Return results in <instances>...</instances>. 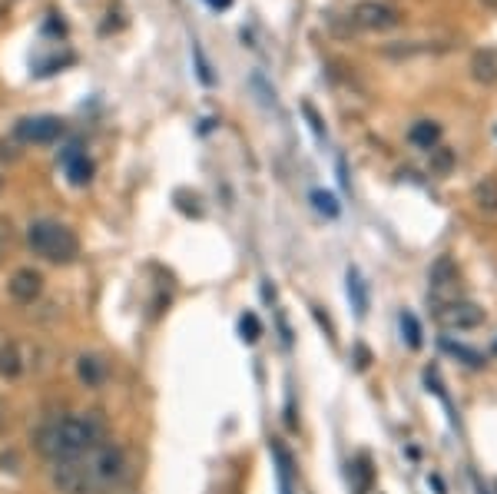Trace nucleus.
I'll return each instance as SVG.
<instances>
[{"label": "nucleus", "mask_w": 497, "mask_h": 494, "mask_svg": "<svg viewBox=\"0 0 497 494\" xmlns=\"http://www.w3.org/2000/svg\"><path fill=\"white\" fill-rule=\"evenodd\" d=\"M100 441H103V421H96L93 415H86V418L70 415V418H54L46 421V425H40L37 435H34V448L56 465V461H66V458L100 445Z\"/></svg>", "instance_id": "2"}, {"label": "nucleus", "mask_w": 497, "mask_h": 494, "mask_svg": "<svg viewBox=\"0 0 497 494\" xmlns=\"http://www.w3.org/2000/svg\"><path fill=\"white\" fill-rule=\"evenodd\" d=\"M40 293H44V275L37 273V269H17L14 273V279H10V295L17 299V303H34V299H40Z\"/></svg>", "instance_id": "7"}, {"label": "nucleus", "mask_w": 497, "mask_h": 494, "mask_svg": "<svg viewBox=\"0 0 497 494\" xmlns=\"http://www.w3.org/2000/svg\"><path fill=\"white\" fill-rule=\"evenodd\" d=\"M27 242L40 259H46V262H60V266H66V262H74V259L80 256V239H76V232L70 226H64V222H54V220L30 222Z\"/></svg>", "instance_id": "3"}, {"label": "nucleus", "mask_w": 497, "mask_h": 494, "mask_svg": "<svg viewBox=\"0 0 497 494\" xmlns=\"http://www.w3.org/2000/svg\"><path fill=\"white\" fill-rule=\"evenodd\" d=\"M206 4H212V7H229L232 0H206Z\"/></svg>", "instance_id": "24"}, {"label": "nucleus", "mask_w": 497, "mask_h": 494, "mask_svg": "<svg viewBox=\"0 0 497 494\" xmlns=\"http://www.w3.org/2000/svg\"><path fill=\"white\" fill-rule=\"evenodd\" d=\"M103 376H106V368H103L100 358H80V378L86 385H100Z\"/></svg>", "instance_id": "15"}, {"label": "nucleus", "mask_w": 497, "mask_h": 494, "mask_svg": "<svg viewBox=\"0 0 497 494\" xmlns=\"http://www.w3.org/2000/svg\"><path fill=\"white\" fill-rule=\"evenodd\" d=\"M444 348H448V352H451V355L468 358V365H481V355H478V352H471V348H464V345H454V342H444Z\"/></svg>", "instance_id": "21"}, {"label": "nucleus", "mask_w": 497, "mask_h": 494, "mask_svg": "<svg viewBox=\"0 0 497 494\" xmlns=\"http://www.w3.org/2000/svg\"><path fill=\"white\" fill-rule=\"evenodd\" d=\"M349 481H351V491H355V494H369L371 491L375 471H371V458L369 455H359L355 461H351V465H349Z\"/></svg>", "instance_id": "10"}, {"label": "nucleus", "mask_w": 497, "mask_h": 494, "mask_svg": "<svg viewBox=\"0 0 497 494\" xmlns=\"http://www.w3.org/2000/svg\"><path fill=\"white\" fill-rule=\"evenodd\" d=\"M401 332H405V339L411 348L421 345V325H418V319H414L411 312H401Z\"/></svg>", "instance_id": "17"}, {"label": "nucleus", "mask_w": 497, "mask_h": 494, "mask_svg": "<svg viewBox=\"0 0 497 494\" xmlns=\"http://www.w3.org/2000/svg\"><path fill=\"white\" fill-rule=\"evenodd\" d=\"M7 425H10V405L7 398H0V435L7 431Z\"/></svg>", "instance_id": "22"}, {"label": "nucleus", "mask_w": 497, "mask_h": 494, "mask_svg": "<svg viewBox=\"0 0 497 494\" xmlns=\"http://www.w3.org/2000/svg\"><path fill=\"white\" fill-rule=\"evenodd\" d=\"M471 77L478 83H497V50H478L471 57Z\"/></svg>", "instance_id": "11"}, {"label": "nucleus", "mask_w": 497, "mask_h": 494, "mask_svg": "<svg viewBox=\"0 0 497 494\" xmlns=\"http://www.w3.org/2000/svg\"><path fill=\"white\" fill-rule=\"evenodd\" d=\"M312 202H315V210L325 212V216H339V206H335V196H329V192H312Z\"/></svg>", "instance_id": "20"}, {"label": "nucleus", "mask_w": 497, "mask_h": 494, "mask_svg": "<svg viewBox=\"0 0 497 494\" xmlns=\"http://www.w3.org/2000/svg\"><path fill=\"white\" fill-rule=\"evenodd\" d=\"M408 139H411L414 147L421 149H431L438 139H441V127L438 123H431V119H421V123H414L411 133H408Z\"/></svg>", "instance_id": "12"}, {"label": "nucleus", "mask_w": 497, "mask_h": 494, "mask_svg": "<svg viewBox=\"0 0 497 494\" xmlns=\"http://www.w3.org/2000/svg\"><path fill=\"white\" fill-rule=\"evenodd\" d=\"M484 4H488V7H497V0H484Z\"/></svg>", "instance_id": "25"}, {"label": "nucleus", "mask_w": 497, "mask_h": 494, "mask_svg": "<svg viewBox=\"0 0 497 494\" xmlns=\"http://www.w3.org/2000/svg\"><path fill=\"white\" fill-rule=\"evenodd\" d=\"M20 368H24V358H20L17 342H4V345H0V376L17 378Z\"/></svg>", "instance_id": "13"}, {"label": "nucleus", "mask_w": 497, "mask_h": 494, "mask_svg": "<svg viewBox=\"0 0 497 494\" xmlns=\"http://www.w3.org/2000/svg\"><path fill=\"white\" fill-rule=\"evenodd\" d=\"M64 133V119L56 117H27L17 123V137L24 143H54Z\"/></svg>", "instance_id": "5"}, {"label": "nucleus", "mask_w": 497, "mask_h": 494, "mask_svg": "<svg viewBox=\"0 0 497 494\" xmlns=\"http://www.w3.org/2000/svg\"><path fill=\"white\" fill-rule=\"evenodd\" d=\"M494 348H497V342H494Z\"/></svg>", "instance_id": "26"}, {"label": "nucleus", "mask_w": 497, "mask_h": 494, "mask_svg": "<svg viewBox=\"0 0 497 494\" xmlns=\"http://www.w3.org/2000/svg\"><path fill=\"white\" fill-rule=\"evenodd\" d=\"M10 242V226H4V222H0V252H4V246H7Z\"/></svg>", "instance_id": "23"}, {"label": "nucleus", "mask_w": 497, "mask_h": 494, "mask_svg": "<svg viewBox=\"0 0 497 494\" xmlns=\"http://www.w3.org/2000/svg\"><path fill=\"white\" fill-rule=\"evenodd\" d=\"M474 200L484 212H497V180L494 176H484L478 186H474Z\"/></svg>", "instance_id": "14"}, {"label": "nucleus", "mask_w": 497, "mask_h": 494, "mask_svg": "<svg viewBox=\"0 0 497 494\" xmlns=\"http://www.w3.org/2000/svg\"><path fill=\"white\" fill-rule=\"evenodd\" d=\"M438 319L448 329H478L481 322H484V309H478L474 303H454L438 312Z\"/></svg>", "instance_id": "6"}, {"label": "nucleus", "mask_w": 497, "mask_h": 494, "mask_svg": "<svg viewBox=\"0 0 497 494\" xmlns=\"http://www.w3.org/2000/svg\"><path fill=\"white\" fill-rule=\"evenodd\" d=\"M272 451H276V461H279V488H282V494H292V481H289L292 461H289V451L282 448V445H272Z\"/></svg>", "instance_id": "16"}, {"label": "nucleus", "mask_w": 497, "mask_h": 494, "mask_svg": "<svg viewBox=\"0 0 497 494\" xmlns=\"http://www.w3.org/2000/svg\"><path fill=\"white\" fill-rule=\"evenodd\" d=\"M64 170L74 186H86L93 180V163L80 153V147H70L64 153Z\"/></svg>", "instance_id": "8"}, {"label": "nucleus", "mask_w": 497, "mask_h": 494, "mask_svg": "<svg viewBox=\"0 0 497 494\" xmlns=\"http://www.w3.org/2000/svg\"><path fill=\"white\" fill-rule=\"evenodd\" d=\"M428 283H431L434 293H444V289H451L458 283V266H454L451 256H438V262L431 266L428 273Z\"/></svg>", "instance_id": "9"}, {"label": "nucleus", "mask_w": 497, "mask_h": 494, "mask_svg": "<svg viewBox=\"0 0 497 494\" xmlns=\"http://www.w3.org/2000/svg\"><path fill=\"white\" fill-rule=\"evenodd\" d=\"M239 332H242V339H246V342H256L259 339L262 325H259V319L252 315V312H246V315L239 319Z\"/></svg>", "instance_id": "19"}, {"label": "nucleus", "mask_w": 497, "mask_h": 494, "mask_svg": "<svg viewBox=\"0 0 497 494\" xmlns=\"http://www.w3.org/2000/svg\"><path fill=\"white\" fill-rule=\"evenodd\" d=\"M349 295L355 299V312H359V315H365V305H369V299H365V285H361L359 273H349Z\"/></svg>", "instance_id": "18"}, {"label": "nucleus", "mask_w": 497, "mask_h": 494, "mask_svg": "<svg viewBox=\"0 0 497 494\" xmlns=\"http://www.w3.org/2000/svg\"><path fill=\"white\" fill-rule=\"evenodd\" d=\"M351 20L361 30H391L398 24V10L391 4H381V0H361Z\"/></svg>", "instance_id": "4"}, {"label": "nucleus", "mask_w": 497, "mask_h": 494, "mask_svg": "<svg viewBox=\"0 0 497 494\" xmlns=\"http://www.w3.org/2000/svg\"><path fill=\"white\" fill-rule=\"evenodd\" d=\"M127 475V458L117 445H93L80 455L56 461L54 485L60 494H100L120 485Z\"/></svg>", "instance_id": "1"}]
</instances>
